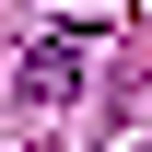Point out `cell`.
<instances>
[{"label": "cell", "instance_id": "1", "mask_svg": "<svg viewBox=\"0 0 152 152\" xmlns=\"http://www.w3.org/2000/svg\"><path fill=\"white\" fill-rule=\"evenodd\" d=\"M12 82H23V105H70V82H82V47H70V35L23 47V70H12Z\"/></svg>", "mask_w": 152, "mask_h": 152}]
</instances>
